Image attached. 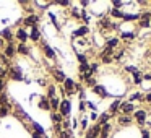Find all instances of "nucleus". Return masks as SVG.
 Wrapping results in <instances>:
<instances>
[{"label": "nucleus", "instance_id": "f257e3e1", "mask_svg": "<svg viewBox=\"0 0 151 138\" xmlns=\"http://www.w3.org/2000/svg\"><path fill=\"white\" fill-rule=\"evenodd\" d=\"M59 109H60V114L62 115H68L70 114V101L68 99H63V101L60 102Z\"/></svg>", "mask_w": 151, "mask_h": 138}, {"label": "nucleus", "instance_id": "f03ea898", "mask_svg": "<svg viewBox=\"0 0 151 138\" xmlns=\"http://www.w3.org/2000/svg\"><path fill=\"white\" fill-rule=\"evenodd\" d=\"M63 91H67L68 94H72V93H75V83L72 81L70 78H65V81H63Z\"/></svg>", "mask_w": 151, "mask_h": 138}, {"label": "nucleus", "instance_id": "7ed1b4c3", "mask_svg": "<svg viewBox=\"0 0 151 138\" xmlns=\"http://www.w3.org/2000/svg\"><path fill=\"white\" fill-rule=\"evenodd\" d=\"M99 133H101V125L96 124V125H93V128L86 133V138H96Z\"/></svg>", "mask_w": 151, "mask_h": 138}, {"label": "nucleus", "instance_id": "20e7f679", "mask_svg": "<svg viewBox=\"0 0 151 138\" xmlns=\"http://www.w3.org/2000/svg\"><path fill=\"white\" fill-rule=\"evenodd\" d=\"M15 54H17V47H15L13 44H7V46H5V57H7V59H12Z\"/></svg>", "mask_w": 151, "mask_h": 138}, {"label": "nucleus", "instance_id": "39448f33", "mask_svg": "<svg viewBox=\"0 0 151 138\" xmlns=\"http://www.w3.org/2000/svg\"><path fill=\"white\" fill-rule=\"evenodd\" d=\"M135 117H137L138 124L143 125L145 124V119H146V111H137V112H135Z\"/></svg>", "mask_w": 151, "mask_h": 138}, {"label": "nucleus", "instance_id": "423d86ee", "mask_svg": "<svg viewBox=\"0 0 151 138\" xmlns=\"http://www.w3.org/2000/svg\"><path fill=\"white\" fill-rule=\"evenodd\" d=\"M120 109H122V112H124V114L130 115V112L133 111V104H132V102H124V104L120 106Z\"/></svg>", "mask_w": 151, "mask_h": 138}, {"label": "nucleus", "instance_id": "0eeeda50", "mask_svg": "<svg viewBox=\"0 0 151 138\" xmlns=\"http://www.w3.org/2000/svg\"><path fill=\"white\" fill-rule=\"evenodd\" d=\"M17 37L21 41V44H24V42H26V39H28L29 36H28V33H26L24 29H18V31H17Z\"/></svg>", "mask_w": 151, "mask_h": 138}, {"label": "nucleus", "instance_id": "6e6552de", "mask_svg": "<svg viewBox=\"0 0 151 138\" xmlns=\"http://www.w3.org/2000/svg\"><path fill=\"white\" fill-rule=\"evenodd\" d=\"M10 76L13 80H23V76H21V72L18 68H10Z\"/></svg>", "mask_w": 151, "mask_h": 138}, {"label": "nucleus", "instance_id": "1a4fd4ad", "mask_svg": "<svg viewBox=\"0 0 151 138\" xmlns=\"http://www.w3.org/2000/svg\"><path fill=\"white\" fill-rule=\"evenodd\" d=\"M36 21H37V17H34V15H31V17H28L26 20H24V24L26 26H36Z\"/></svg>", "mask_w": 151, "mask_h": 138}, {"label": "nucleus", "instance_id": "9d476101", "mask_svg": "<svg viewBox=\"0 0 151 138\" xmlns=\"http://www.w3.org/2000/svg\"><path fill=\"white\" fill-rule=\"evenodd\" d=\"M39 107H42V109H46V111H49V109H50L49 98H41V99H39Z\"/></svg>", "mask_w": 151, "mask_h": 138}, {"label": "nucleus", "instance_id": "9b49d317", "mask_svg": "<svg viewBox=\"0 0 151 138\" xmlns=\"http://www.w3.org/2000/svg\"><path fill=\"white\" fill-rule=\"evenodd\" d=\"M93 91H94V93H98V94L101 96V98H104V96L107 94V93H106V89L102 88L101 85H96V86H93Z\"/></svg>", "mask_w": 151, "mask_h": 138}, {"label": "nucleus", "instance_id": "f8f14e48", "mask_svg": "<svg viewBox=\"0 0 151 138\" xmlns=\"http://www.w3.org/2000/svg\"><path fill=\"white\" fill-rule=\"evenodd\" d=\"M109 130H111V124H104L102 125V128H101V138H107V133H109Z\"/></svg>", "mask_w": 151, "mask_h": 138}, {"label": "nucleus", "instance_id": "ddd939ff", "mask_svg": "<svg viewBox=\"0 0 151 138\" xmlns=\"http://www.w3.org/2000/svg\"><path fill=\"white\" fill-rule=\"evenodd\" d=\"M120 106H122V102L119 101V99H117V101H114V102L111 104V107H109V112H111V114H115V111H117Z\"/></svg>", "mask_w": 151, "mask_h": 138}, {"label": "nucleus", "instance_id": "4468645a", "mask_svg": "<svg viewBox=\"0 0 151 138\" xmlns=\"http://www.w3.org/2000/svg\"><path fill=\"white\" fill-rule=\"evenodd\" d=\"M52 73H54V76H55L57 81H65V75H63L60 70H52Z\"/></svg>", "mask_w": 151, "mask_h": 138}, {"label": "nucleus", "instance_id": "2eb2a0df", "mask_svg": "<svg viewBox=\"0 0 151 138\" xmlns=\"http://www.w3.org/2000/svg\"><path fill=\"white\" fill-rule=\"evenodd\" d=\"M150 21H151L150 15H145V17H141V21H140V26H143V28H148V26H150Z\"/></svg>", "mask_w": 151, "mask_h": 138}, {"label": "nucleus", "instance_id": "dca6fc26", "mask_svg": "<svg viewBox=\"0 0 151 138\" xmlns=\"http://www.w3.org/2000/svg\"><path fill=\"white\" fill-rule=\"evenodd\" d=\"M86 33H88V28H86V26H83V28H80V29H76L75 33H73V36H76V37H81V36H85Z\"/></svg>", "mask_w": 151, "mask_h": 138}, {"label": "nucleus", "instance_id": "f3484780", "mask_svg": "<svg viewBox=\"0 0 151 138\" xmlns=\"http://www.w3.org/2000/svg\"><path fill=\"white\" fill-rule=\"evenodd\" d=\"M17 52H20V54H23V55H26V54L29 52V49H28L26 44H20V46L17 47Z\"/></svg>", "mask_w": 151, "mask_h": 138}, {"label": "nucleus", "instance_id": "a211bd4d", "mask_svg": "<svg viewBox=\"0 0 151 138\" xmlns=\"http://www.w3.org/2000/svg\"><path fill=\"white\" fill-rule=\"evenodd\" d=\"M49 104H50V107H54V109H59V106H60V101H59V98H50L49 99Z\"/></svg>", "mask_w": 151, "mask_h": 138}, {"label": "nucleus", "instance_id": "6ab92c4d", "mask_svg": "<svg viewBox=\"0 0 151 138\" xmlns=\"http://www.w3.org/2000/svg\"><path fill=\"white\" fill-rule=\"evenodd\" d=\"M44 52H46V55L49 57V59H54V57H55V52H54L49 46H44Z\"/></svg>", "mask_w": 151, "mask_h": 138}, {"label": "nucleus", "instance_id": "aec40b11", "mask_svg": "<svg viewBox=\"0 0 151 138\" xmlns=\"http://www.w3.org/2000/svg\"><path fill=\"white\" fill-rule=\"evenodd\" d=\"M39 36H41L39 31H37V28L34 26L33 28V33H31V39H33V41H39Z\"/></svg>", "mask_w": 151, "mask_h": 138}, {"label": "nucleus", "instance_id": "412c9836", "mask_svg": "<svg viewBox=\"0 0 151 138\" xmlns=\"http://www.w3.org/2000/svg\"><path fill=\"white\" fill-rule=\"evenodd\" d=\"M119 122H120V124H130L132 122V119H130V115H124V117H119Z\"/></svg>", "mask_w": 151, "mask_h": 138}, {"label": "nucleus", "instance_id": "4be33fe9", "mask_svg": "<svg viewBox=\"0 0 151 138\" xmlns=\"http://www.w3.org/2000/svg\"><path fill=\"white\" fill-rule=\"evenodd\" d=\"M2 36H4V39H5V41H10V39H12V33H10V29H5L4 33H2Z\"/></svg>", "mask_w": 151, "mask_h": 138}, {"label": "nucleus", "instance_id": "5701e85b", "mask_svg": "<svg viewBox=\"0 0 151 138\" xmlns=\"http://www.w3.org/2000/svg\"><path fill=\"white\" fill-rule=\"evenodd\" d=\"M119 44V39H111V41H107V47L109 49H112L114 46H117Z\"/></svg>", "mask_w": 151, "mask_h": 138}, {"label": "nucleus", "instance_id": "b1692460", "mask_svg": "<svg viewBox=\"0 0 151 138\" xmlns=\"http://www.w3.org/2000/svg\"><path fill=\"white\" fill-rule=\"evenodd\" d=\"M107 119H109V115H107V114H102V115H101V119H99V125L107 124Z\"/></svg>", "mask_w": 151, "mask_h": 138}, {"label": "nucleus", "instance_id": "393cba45", "mask_svg": "<svg viewBox=\"0 0 151 138\" xmlns=\"http://www.w3.org/2000/svg\"><path fill=\"white\" fill-rule=\"evenodd\" d=\"M49 98H54V94H55V86H49Z\"/></svg>", "mask_w": 151, "mask_h": 138}, {"label": "nucleus", "instance_id": "a878e982", "mask_svg": "<svg viewBox=\"0 0 151 138\" xmlns=\"http://www.w3.org/2000/svg\"><path fill=\"white\" fill-rule=\"evenodd\" d=\"M140 98H143V94H140V93H137V94H133L130 99H132V101H141Z\"/></svg>", "mask_w": 151, "mask_h": 138}, {"label": "nucleus", "instance_id": "bb28decb", "mask_svg": "<svg viewBox=\"0 0 151 138\" xmlns=\"http://www.w3.org/2000/svg\"><path fill=\"white\" fill-rule=\"evenodd\" d=\"M33 125H34V130H36V133H39V135H41V133L44 132V130H42V127H39V124H33Z\"/></svg>", "mask_w": 151, "mask_h": 138}, {"label": "nucleus", "instance_id": "cd10ccee", "mask_svg": "<svg viewBox=\"0 0 151 138\" xmlns=\"http://www.w3.org/2000/svg\"><path fill=\"white\" fill-rule=\"evenodd\" d=\"M122 37H124V39H128V37H130V39H133L135 34L133 33H124V34H122Z\"/></svg>", "mask_w": 151, "mask_h": 138}, {"label": "nucleus", "instance_id": "c85d7f7f", "mask_svg": "<svg viewBox=\"0 0 151 138\" xmlns=\"http://www.w3.org/2000/svg\"><path fill=\"white\" fill-rule=\"evenodd\" d=\"M112 15H114V17H124V13H122L120 10H112Z\"/></svg>", "mask_w": 151, "mask_h": 138}, {"label": "nucleus", "instance_id": "c756f323", "mask_svg": "<svg viewBox=\"0 0 151 138\" xmlns=\"http://www.w3.org/2000/svg\"><path fill=\"white\" fill-rule=\"evenodd\" d=\"M60 138H70V132H62V133H60Z\"/></svg>", "mask_w": 151, "mask_h": 138}, {"label": "nucleus", "instance_id": "7c9ffc66", "mask_svg": "<svg viewBox=\"0 0 151 138\" xmlns=\"http://www.w3.org/2000/svg\"><path fill=\"white\" fill-rule=\"evenodd\" d=\"M78 60H80V63H81V65H83V63H86V57L85 55H78Z\"/></svg>", "mask_w": 151, "mask_h": 138}, {"label": "nucleus", "instance_id": "2f4dec72", "mask_svg": "<svg viewBox=\"0 0 151 138\" xmlns=\"http://www.w3.org/2000/svg\"><path fill=\"white\" fill-rule=\"evenodd\" d=\"M52 120H55L57 124H59V120H60V115H59V114H52Z\"/></svg>", "mask_w": 151, "mask_h": 138}, {"label": "nucleus", "instance_id": "473e14b6", "mask_svg": "<svg viewBox=\"0 0 151 138\" xmlns=\"http://www.w3.org/2000/svg\"><path fill=\"white\" fill-rule=\"evenodd\" d=\"M102 62H104V63H111L112 60H111V57H102Z\"/></svg>", "mask_w": 151, "mask_h": 138}, {"label": "nucleus", "instance_id": "72a5a7b5", "mask_svg": "<svg viewBox=\"0 0 151 138\" xmlns=\"http://www.w3.org/2000/svg\"><path fill=\"white\" fill-rule=\"evenodd\" d=\"M145 101H146V102H151V93H148V94H146V98H145Z\"/></svg>", "mask_w": 151, "mask_h": 138}, {"label": "nucleus", "instance_id": "f704fd0d", "mask_svg": "<svg viewBox=\"0 0 151 138\" xmlns=\"http://www.w3.org/2000/svg\"><path fill=\"white\" fill-rule=\"evenodd\" d=\"M2 76H5V68L0 67V80H2Z\"/></svg>", "mask_w": 151, "mask_h": 138}, {"label": "nucleus", "instance_id": "c9c22d12", "mask_svg": "<svg viewBox=\"0 0 151 138\" xmlns=\"http://www.w3.org/2000/svg\"><path fill=\"white\" fill-rule=\"evenodd\" d=\"M33 138H44V137H42V135H39V133H36V132H34V133H33Z\"/></svg>", "mask_w": 151, "mask_h": 138}, {"label": "nucleus", "instance_id": "e433bc0d", "mask_svg": "<svg viewBox=\"0 0 151 138\" xmlns=\"http://www.w3.org/2000/svg\"><path fill=\"white\" fill-rule=\"evenodd\" d=\"M4 86H5V83H4V81H2V80H0V93L4 91Z\"/></svg>", "mask_w": 151, "mask_h": 138}, {"label": "nucleus", "instance_id": "4c0bfd02", "mask_svg": "<svg viewBox=\"0 0 151 138\" xmlns=\"http://www.w3.org/2000/svg\"><path fill=\"white\" fill-rule=\"evenodd\" d=\"M143 138H148V130H145V132H143Z\"/></svg>", "mask_w": 151, "mask_h": 138}, {"label": "nucleus", "instance_id": "58836bf2", "mask_svg": "<svg viewBox=\"0 0 151 138\" xmlns=\"http://www.w3.org/2000/svg\"><path fill=\"white\" fill-rule=\"evenodd\" d=\"M44 138H47V137H44Z\"/></svg>", "mask_w": 151, "mask_h": 138}]
</instances>
